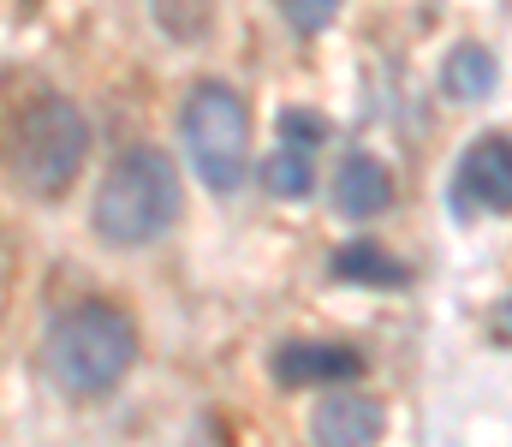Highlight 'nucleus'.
<instances>
[{
    "label": "nucleus",
    "instance_id": "f257e3e1",
    "mask_svg": "<svg viewBox=\"0 0 512 447\" xmlns=\"http://www.w3.org/2000/svg\"><path fill=\"white\" fill-rule=\"evenodd\" d=\"M42 358H48V376L66 394H102V388H114L131 370L137 328H131L126 310H114V304H78V310H66L48 328Z\"/></svg>",
    "mask_w": 512,
    "mask_h": 447
},
{
    "label": "nucleus",
    "instance_id": "f03ea898",
    "mask_svg": "<svg viewBox=\"0 0 512 447\" xmlns=\"http://www.w3.org/2000/svg\"><path fill=\"white\" fill-rule=\"evenodd\" d=\"M179 221V173L161 149H131L96 191V233L114 245H149Z\"/></svg>",
    "mask_w": 512,
    "mask_h": 447
},
{
    "label": "nucleus",
    "instance_id": "7ed1b4c3",
    "mask_svg": "<svg viewBox=\"0 0 512 447\" xmlns=\"http://www.w3.org/2000/svg\"><path fill=\"white\" fill-rule=\"evenodd\" d=\"M84 155H90V126H84V114H78L72 102L48 96V102H36V108L18 120L12 173H18L36 197H60V191L78 179Z\"/></svg>",
    "mask_w": 512,
    "mask_h": 447
},
{
    "label": "nucleus",
    "instance_id": "20e7f679",
    "mask_svg": "<svg viewBox=\"0 0 512 447\" xmlns=\"http://www.w3.org/2000/svg\"><path fill=\"white\" fill-rule=\"evenodd\" d=\"M185 149L209 191H233L251 167V114L227 84H197L185 102Z\"/></svg>",
    "mask_w": 512,
    "mask_h": 447
},
{
    "label": "nucleus",
    "instance_id": "39448f33",
    "mask_svg": "<svg viewBox=\"0 0 512 447\" xmlns=\"http://www.w3.org/2000/svg\"><path fill=\"white\" fill-rule=\"evenodd\" d=\"M453 203L459 215L471 209H501L512 215V144L507 138H477L465 167H459V185H453Z\"/></svg>",
    "mask_w": 512,
    "mask_h": 447
},
{
    "label": "nucleus",
    "instance_id": "423d86ee",
    "mask_svg": "<svg viewBox=\"0 0 512 447\" xmlns=\"http://www.w3.org/2000/svg\"><path fill=\"white\" fill-rule=\"evenodd\" d=\"M274 376L280 382H358L364 376V352H352V346H340V340H286L280 352H274Z\"/></svg>",
    "mask_w": 512,
    "mask_h": 447
},
{
    "label": "nucleus",
    "instance_id": "0eeeda50",
    "mask_svg": "<svg viewBox=\"0 0 512 447\" xmlns=\"http://www.w3.org/2000/svg\"><path fill=\"white\" fill-rule=\"evenodd\" d=\"M387 203H393V173H387L376 155L352 149V155L340 161V173H334V209H340L346 221H376Z\"/></svg>",
    "mask_w": 512,
    "mask_h": 447
},
{
    "label": "nucleus",
    "instance_id": "6e6552de",
    "mask_svg": "<svg viewBox=\"0 0 512 447\" xmlns=\"http://www.w3.org/2000/svg\"><path fill=\"white\" fill-rule=\"evenodd\" d=\"M382 406L370 400V394H328L322 406H316V442L322 447H370L382 442Z\"/></svg>",
    "mask_w": 512,
    "mask_h": 447
},
{
    "label": "nucleus",
    "instance_id": "1a4fd4ad",
    "mask_svg": "<svg viewBox=\"0 0 512 447\" xmlns=\"http://www.w3.org/2000/svg\"><path fill=\"white\" fill-rule=\"evenodd\" d=\"M441 84H447V96H459V102H483V96L495 90V54H489V48H477V42L453 48V54H447Z\"/></svg>",
    "mask_w": 512,
    "mask_h": 447
},
{
    "label": "nucleus",
    "instance_id": "9d476101",
    "mask_svg": "<svg viewBox=\"0 0 512 447\" xmlns=\"http://www.w3.org/2000/svg\"><path fill=\"white\" fill-rule=\"evenodd\" d=\"M334 275L340 281H370V287H399L405 269L387 257L382 245H340L334 251Z\"/></svg>",
    "mask_w": 512,
    "mask_h": 447
},
{
    "label": "nucleus",
    "instance_id": "9b49d317",
    "mask_svg": "<svg viewBox=\"0 0 512 447\" xmlns=\"http://www.w3.org/2000/svg\"><path fill=\"white\" fill-rule=\"evenodd\" d=\"M262 185H268L274 197H304V191H310V155L298 144L274 149V155L262 161Z\"/></svg>",
    "mask_w": 512,
    "mask_h": 447
},
{
    "label": "nucleus",
    "instance_id": "f8f14e48",
    "mask_svg": "<svg viewBox=\"0 0 512 447\" xmlns=\"http://www.w3.org/2000/svg\"><path fill=\"white\" fill-rule=\"evenodd\" d=\"M155 18H161L167 36L197 42V36L209 30V18H215V0H155Z\"/></svg>",
    "mask_w": 512,
    "mask_h": 447
},
{
    "label": "nucleus",
    "instance_id": "ddd939ff",
    "mask_svg": "<svg viewBox=\"0 0 512 447\" xmlns=\"http://www.w3.org/2000/svg\"><path fill=\"white\" fill-rule=\"evenodd\" d=\"M280 138H286V144H322V138H328V120L310 114V108H286V114H280Z\"/></svg>",
    "mask_w": 512,
    "mask_h": 447
},
{
    "label": "nucleus",
    "instance_id": "4468645a",
    "mask_svg": "<svg viewBox=\"0 0 512 447\" xmlns=\"http://www.w3.org/2000/svg\"><path fill=\"white\" fill-rule=\"evenodd\" d=\"M286 12H292L298 30H328L334 12H340V0H286Z\"/></svg>",
    "mask_w": 512,
    "mask_h": 447
},
{
    "label": "nucleus",
    "instance_id": "2eb2a0df",
    "mask_svg": "<svg viewBox=\"0 0 512 447\" xmlns=\"http://www.w3.org/2000/svg\"><path fill=\"white\" fill-rule=\"evenodd\" d=\"M495 334H501V340L512 346V298L501 304V310H495Z\"/></svg>",
    "mask_w": 512,
    "mask_h": 447
}]
</instances>
